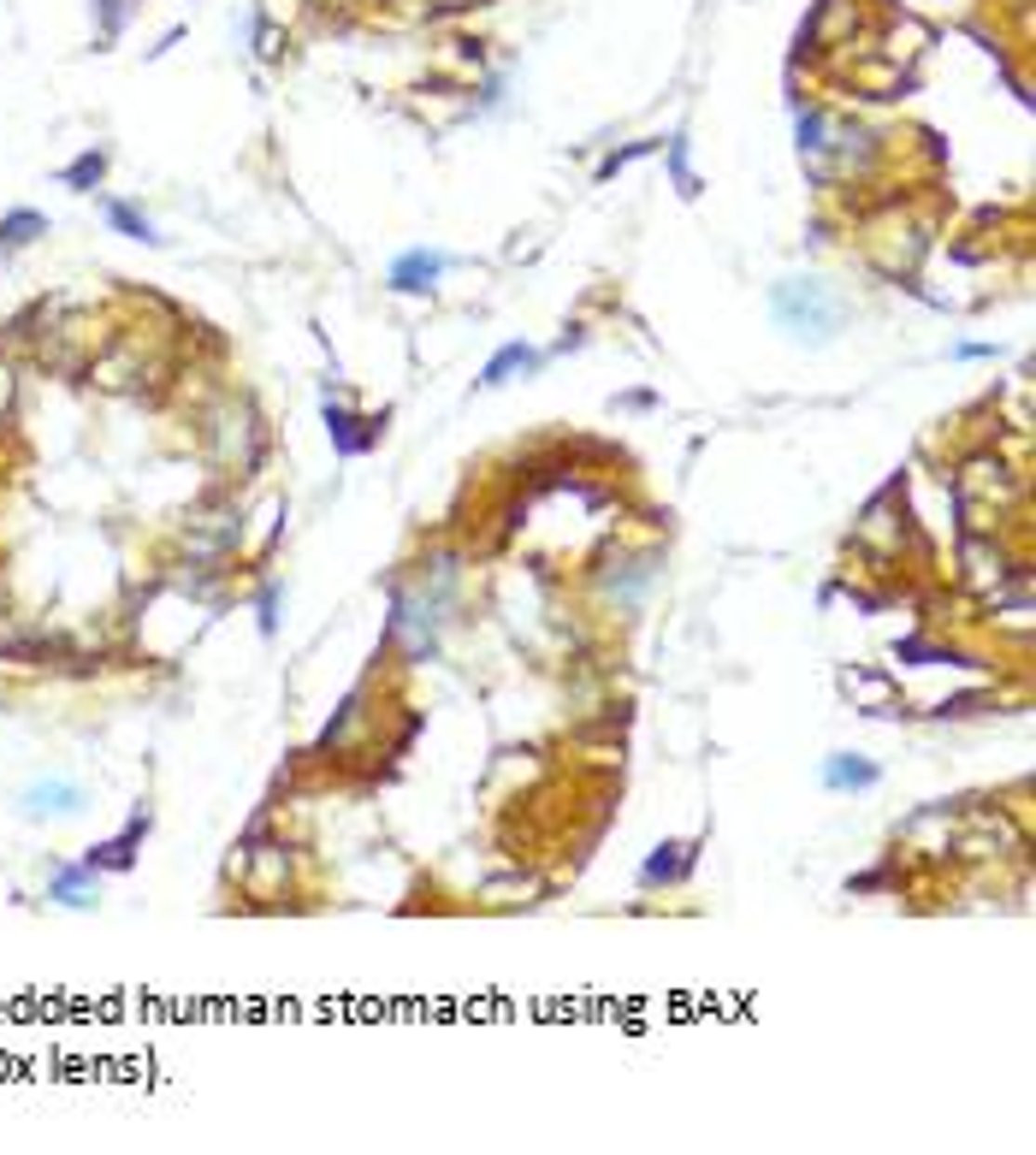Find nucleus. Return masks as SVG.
<instances>
[{
    "label": "nucleus",
    "mask_w": 1036,
    "mask_h": 1155,
    "mask_svg": "<svg viewBox=\"0 0 1036 1155\" xmlns=\"http://www.w3.org/2000/svg\"><path fill=\"white\" fill-rule=\"evenodd\" d=\"M841 302L835 297H823V285L817 279H788V285H776V320H782L794 339H812L823 344L830 332L841 326Z\"/></svg>",
    "instance_id": "nucleus-1"
},
{
    "label": "nucleus",
    "mask_w": 1036,
    "mask_h": 1155,
    "mask_svg": "<svg viewBox=\"0 0 1036 1155\" xmlns=\"http://www.w3.org/2000/svg\"><path fill=\"white\" fill-rule=\"evenodd\" d=\"M89 877H95V865H84V871H60V877H54V901L89 907Z\"/></svg>",
    "instance_id": "nucleus-6"
},
{
    "label": "nucleus",
    "mask_w": 1036,
    "mask_h": 1155,
    "mask_svg": "<svg viewBox=\"0 0 1036 1155\" xmlns=\"http://www.w3.org/2000/svg\"><path fill=\"white\" fill-rule=\"evenodd\" d=\"M36 232H47V219H42V214H30V207H24V214H12V219H0V244H7V249L30 244Z\"/></svg>",
    "instance_id": "nucleus-7"
},
{
    "label": "nucleus",
    "mask_w": 1036,
    "mask_h": 1155,
    "mask_svg": "<svg viewBox=\"0 0 1036 1155\" xmlns=\"http://www.w3.org/2000/svg\"><path fill=\"white\" fill-rule=\"evenodd\" d=\"M107 219H113V226H119L125 237H137V244H154V226H149V219H142V214H137V207H125V202H113V207H107Z\"/></svg>",
    "instance_id": "nucleus-8"
},
{
    "label": "nucleus",
    "mask_w": 1036,
    "mask_h": 1155,
    "mask_svg": "<svg viewBox=\"0 0 1036 1155\" xmlns=\"http://www.w3.org/2000/svg\"><path fill=\"white\" fill-rule=\"evenodd\" d=\"M823 782H830V789H870V782H877V770L859 764V759H847V752H835L830 770H823Z\"/></svg>",
    "instance_id": "nucleus-5"
},
{
    "label": "nucleus",
    "mask_w": 1036,
    "mask_h": 1155,
    "mask_svg": "<svg viewBox=\"0 0 1036 1155\" xmlns=\"http://www.w3.org/2000/svg\"><path fill=\"white\" fill-rule=\"evenodd\" d=\"M445 267H450L445 255L409 249V255H403V261L392 267V285H397V291H432V285H439V272H445Z\"/></svg>",
    "instance_id": "nucleus-2"
},
{
    "label": "nucleus",
    "mask_w": 1036,
    "mask_h": 1155,
    "mask_svg": "<svg viewBox=\"0 0 1036 1155\" xmlns=\"http://www.w3.org/2000/svg\"><path fill=\"white\" fill-rule=\"evenodd\" d=\"M101 166H107L101 154H84V160H77V166L66 172V184H77V190H84V184H95V179H101Z\"/></svg>",
    "instance_id": "nucleus-9"
},
{
    "label": "nucleus",
    "mask_w": 1036,
    "mask_h": 1155,
    "mask_svg": "<svg viewBox=\"0 0 1036 1155\" xmlns=\"http://www.w3.org/2000/svg\"><path fill=\"white\" fill-rule=\"evenodd\" d=\"M84 806V789H77V782H36V789L24 794V812L30 817H47V812H77Z\"/></svg>",
    "instance_id": "nucleus-3"
},
{
    "label": "nucleus",
    "mask_w": 1036,
    "mask_h": 1155,
    "mask_svg": "<svg viewBox=\"0 0 1036 1155\" xmlns=\"http://www.w3.org/2000/svg\"><path fill=\"white\" fill-rule=\"evenodd\" d=\"M539 367V356H533L527 344H504L492 362H485V374H480V385H504V379H515V374H533Z\"/></svg>",
    "instance_id": "nucleus-4"
}]
</instances>
